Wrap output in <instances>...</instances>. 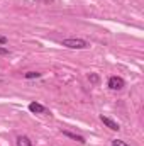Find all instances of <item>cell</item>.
Returning a JSON list of instances; mask_svg holds the SVG:
<instances>
[{"label": "cell", "mask_w": 144, "mask_h": 146, "mask_svg": "<svg viewBox=\"0 0 144 146\" xmlns=\"http://www.w3.org/2000/svg\"><path fill=\"white\" fill-rule=\"evenodd\" d=\"M100 121L107 126L108 129H112V131H119L120 127H119V124L115 122V121H112V119H108V117H105V115H100Z\"/></svg>", "instance_id": "3"}, {"label": "cell", "mask_w": 144, "mask_h": 146, "mask_svg": "<svg viewBox=\"0 0 144 146\" xmlns=\"http://www.w3.org/2000/svg\"><path fill=\"white\" fill-rule=\"evenodd\" d=\"M112 146H129L126 141H122V139H114L112 141Z\"/></svg>", "instance_id": "8"}, {"label": "cell", "mask_w": 144, "mask_h": 146, "mask_svg": "<svg viewBox=\"0 0 144 146\" xmlns=\"http://www.w3.org/2000/svg\"><path fill=\"white\" fill-rule=\"evenodd\" d=\"M124 87H126L124 78H120V76H110L108 78V88L110 90H122Z\"/></svg>", "instance_id": "2"}, {"label": "cell", "mask_w": 144, "mask_h": 146, "mask_svg": "<svg viewBox=\"0 0 144 146\" xmlns=\"http://www.w3.org/2000/svg\"><path fill=\"white\" fill-rule=\"evenodd\" d=\"M29 110H31V112H34V114H46V112H48L46 107H44V106H41L39 102H31V104H29Z\"/></svg>", "instance_id": "4"}, {"label": "cell", "mask_w": 144, "mask_h": 146, "mask_svg": "<svg viewBox=\"0 0 144 146\" xmlns=\"http://www.w3.org/2000/svg\"><path fill=\"white\" fill-rule=\"evenodd\" d=\"M63 46L70 48V49H88L90 44L85 41V39H80V37H68V39H63L61 41Z\"/></svg>", "instance_id": "1"}, {"label": "cell", "mask_w": 144, "mask_h": 146, "mask_svg": "<svg viewBox=\"0 0 144 146\" xmlns=\"http://www.w3.org/2000/svg\"><path fill=\"white\" fill-rule=\"evenodd\" d=\"M17 146H32V141L27 136H19L17 138Z\"/></svg>", "instance_id": "6"}, {"label": "cell", "mask_w": 144, "mask_h": 146, "mask_svg": "<svg viewBox=\"0 0 144 146\" xmlns=\"http://www.w3.org/2000/svg\"><path fill=\"white\" fill-rule=\"evenodd\" d=\"M24 78L26 80H32V78H41V73L39 72H27L24 75Z\"/></svg>", "instance_id": "7"}, {"label": "cell", "mask_w": 144, "mask_h": 146, "mask_svg": "<svg viewBox=\"0 0 144 146\" xmlns=\"http://www.w3.org/2000/svg\"><path fill=\"white\" fill-rule=\"evenodd\" d=\"M0 54H2V56L9 54V49H7V48H2V46H0Z\"/></svg>", "instance_id": "9"}, {"label": "cell", "mask_w": 144, "mask_h": 146, "mask_svg": "<svg viewBox=\"0 0 144 146\" xmlns=\"http://www.w3.org/2000/svg\"><path fill=\"white\" fill-rule=\"evenodd\" d=\"M0 44H7V37L5 36H0Z\"/></svg>", "instance_id": "11"}, {"label": "cell", "mask_w": 144, "mask_h": 146, "mask_svg": "<svg viewBox=\"0 0 144 146\" xmlns=\"http://www.w3.org/2000/svg\"><path fill=\"white\" fill-rule=\"evenodd\" d=\"M90 80H92L93 83H97V82H98V76H97V75H90Z\"/></svg>", "instance_id": "10"}, {"label": "cell", "mask_w": 144, "mask_h": 146, "mask_svg": "<svg viewBox=\"0 0 144 146\" xmlns=\"http://www.w3.org/2000/svg\"><path fill=\"white\" fill-rule=\"evenodd\" d=\"M63 134H65L66 138H71V139H75V141H78V143H87V141H85V138H83V136H80V134H76V133L63 131Z\"/></svg>", "instance_id": "5"}]
</instances>
